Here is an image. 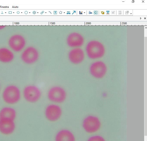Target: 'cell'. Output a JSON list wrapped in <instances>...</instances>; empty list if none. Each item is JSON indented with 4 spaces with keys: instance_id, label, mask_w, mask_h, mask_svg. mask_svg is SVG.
Here are the masks:
<instances>
[{
    "instance_id": "cell-6",
    "label": "cell",
    "mask_w": 147,
    "mask_h": 141,
    "mask_svg": "<svg viewBox=\"0 0 147 141\" xmlns=\"http://www.w3.org/2000/svg\"><path fill=\"white\" fill-rule=\"evenodd\" d=\"M107 67L106 64L101 61H96L92 63L89 68L90 74L94 77L100 79L106 74Z\"/></svg>"
},
{
    "instance_id": "cell-8",
    "label": "cell",
    "mask_w": 147,
    "mask_h": 141,
    "mask_svg": "<svg viewBox=\"0 0 147 141\" xmlns=\"http://www.w3.org/2000/svg\"><path fill=\"white\" fill-rule=\"evenodd\" d=\"M62 110L60 107L56 105L51 104L46 107L45 114L49 120L55 121L58 120L61 117Z\"/></svg>"
},
{
    "instance_id": "cell-14",
    "label": "cell",
    "mask_w": 147,
    "mask_h": 141,
    "mask_svg": "<svg viewBox=\"0 0 147 141\" xmlns=\"http://www.w3.org/2000/svg\"><path fill=\"white\" fill-rule=\"evenodd\" d=\"M16 116V111L12 108L4 107L0 111V119H7L13 120Z\"/></svg>"
},
{
    "instance_id": "cell-11",
    "label": "cell",
    "mask_w": 147,
    "mask_h": 141,
    "mask_svg": "<svg viewBox=\"0 0 147 141\" xmlns=\"http://www.w3.org/2000/svg\"><path fill=\"white\" fill-rule=\"evenodd\" d=\"M15 124L13 120L7 119H0V132L5 134H9L14 131Z\"/></svg>"
},
{
    "instance_id": "cell-10",
    "label": "cell",
    "mask_w": 147,
    "mask_h": 141,
    "mask_svg": "<svg viewBox=\"0 0 147 141\" xmlns=\"http://www.w3.org/2000/svg\"><path fill=\"white\" fill-rule=\"evenodd\" d=\"M84 43V39L80 34L76 32L70 34L67 39L68 45L72 48H79Z\"/></svg>"
},
{
    "instance_id": "cell-13",
    "label": "cell",
    "mask_w": 147,
    "mask_h": 141,
    "mask_svg": "<svg viewBox=\"0 0 147 141\" xmlns=\"http://www.w3.org/2000/svg\"><path fill=\"white\" fill-rule=\"evenodd\" d=\"M75 137L73 134L67 130H62L56 134L55 140L57 141H74Z\"/></svg>"
},
{
    "instance_id": "cell-1",
    "label": "cell",
    "mask_w": 147,
    "mask_h": 141,
    "mask_svg": "<svg viewBox=\"0 0 147 141\" xmlns=\"http://www.w3.org/2000/svg\"><path fill=\"white\" fill-rule=\"evenodd\" d=\"M86 50L88 57L92 59L102 57L105 52L104 45L100 42L96 40L91 41L88 43Z\"/></svg>"
},
{
    "instance_id": "cell-4",
    "label": "cell",
    "mask_w": 147,
    "mask_h": 141,
    "mask_svg": "<svg viewBox=\"0 0 147 141\" xmlns=\"http://www.w3.org/2000/svg\"><path fill=\"white\" fill-rule=\"evenodd\" d=\"M82 126L86 132L88 133H93L99 130L100 127L101 123L97 117L90 115L84 119Z\"/></svg>"
},
{
    "instance_id": "cell-7",
    "label": "cell",
    "mask_w": 147,
    "mask_h": 141,
    "mask_svg": "<svg viewBox=\"0 0 147 141\" xmlns=\"http://www.w3.org/2000/svg\"><path fill=\"white\" fill-rule=\"evenodd\" d=\"M39 53L35 48L30 47L26 48L23 52L21 58L23 61L27 64H32L38 59Z\"/></svg>"
},
{
    "instance_id": "cell-9",
    "label": "cell",
    "mask_w": 147,
    "mask_h": 141,
    "mask_svg": "<svg viewBox=\"0 0 147 141\" xmlns=\"http://www.w3.org/2000/svg\"><path fill=\"white\" fill-rule=\"evenodd\" d=\"M68 58L70 61L74 64L81 63L84 58V54L82 49L79 48H74L68 54Z\"/></svg>"
},
{
    "instance_id": "cell-2",
    "label": "cell",
    "mask_w": 147,
    "mask_h": 141,
    "mask_svg": "<svg viewBox=\"0 0 147 141\" xmlns=\"http://www.w3.org/2000/svg\"><path fill=\"white\" fill-rule=\"evenodd\" d=\"M2 97L4 101L7 103L15 104L20 99V91L17 86L13 85H9L4 89Z\"/></svg>"
},
{
    "instance_id": "cell-3",
    "label": "cell",
    "mask_w": 147,
    "mask_h": 141,
    "mask_svg": "<svg viewBox=\"0 0 147 141\" xmlns=\"http://www.w3.org/2000/svg\"><path fill=\"white\" fill-rule=\"evenodd\" d=\"M66 96V92L64 89L58 86L51 88L47 93V97L49 100L57 103L63 102L65 100Z\"/></svg>"
},
{
    "instance_id": "cell-16",
    "label": "cell",
    "mask_w": 147,
    "mask_h": 141,
    "mask_svg": "<svg viewBox=\"0 0 147 141\" xmlns=\"http://www.w3.org/2000/svg\"><path fill=\"white\" fill-rule=\"evenodd\" d=\"M89 141H105L104 138L101 136H94L90 137L88 140Z\"/></svg>"
},
{
    "instance_id": "cell-12",
    "label": "cell",
    "mask_w": 147,
    "mask_h": 141,
    "mask_svg": "<svg viewBox=\"0 0 147 141\" xmlns=\"http://www.w3.org/2000/svg\"><path fill=\"white\" fill-rule=\"evenodd\" d=\"M25 41L24 39L20 36H15L11 38L9 41L10 47L14 51H19L24 47Z\"/></svg>"
},
{
    "instance_id": "cell-15",
    "label": "cell",
    "mask_w": 147,
    "mask_h": 141,
    "mask_svg": "<svg viewBox=\"0 0 147 141\" xmlns=\"http://www.w3.org/2000/svg\"><path fill=\"white\" fill-rule=\"evenodd\" d=\"M13 57V53L7 49L5 48L0 49V61L8 62L12 61Z\"/></svg>"
},
{
    "instance_id": "cell-5",
    "label": "cell",
    "mask_w": 147,
    "mask_h": 141,
    "mask_svg": "<svg viewBox=\"0 0 147 141\" xmlns=\"http://www.w3.org/2000/svg\"><path fill=\"white\" fill-rule=\"evenodd\" d=\"M23 95L25 100L28 102L34 103L40 98L41 93L36 86L30 85L26 86L23 90Z\"/></svg>"
}]
</instances>
